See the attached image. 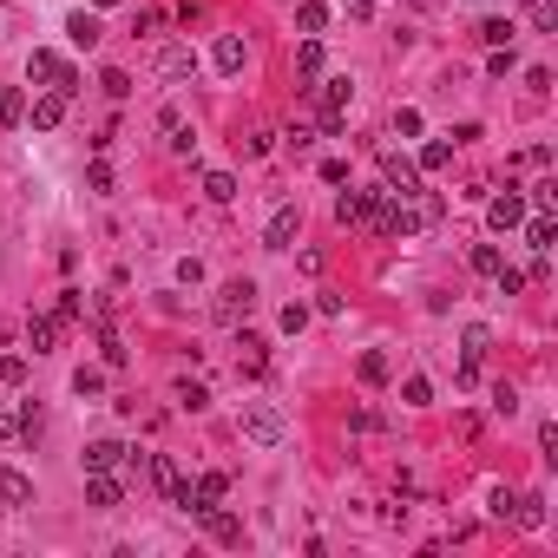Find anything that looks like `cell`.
Instances as JSON below:
<instances>
[{"label":"cell","instance_id":"6da1fadb","mask_svg":"<svg viewBox=\"0 0 558 558\" xmlns=\"http://www.w3.org/2000/svg\"><path fill=\"white\" fill-rule=\"evenodd\" d=\"M237 434H243L250 446H283V414L263 407V401H243V407H237Z\"/></svg>","mask_w":558,"mask_h":558},{"label":"cell","instance_id":"7a4b0ae2","mask_svg":"<svg viewBox=\"0 0 558 558\" xmlns=\"http://www.w3.org/2000/svg\"><path fill=\"white\" fill-rule=\"evenodd\" d=\"M381 204H387V191H342V198H335V217L348 223V230H375V217H381Z\"/></svg>","mask_w":558,"mask_h":558},{"label":"cell","instance_id":"3957f363","mask_svg":"<svg viewBox=\"0 0 558 558\" xmlns=\"http://www.w3.org/2000/svg\"><path fill=\"white\" fill-rule=\"evenodd\" d=\"M250 302H257V283H250V276H237V283H223V289L210 296V322L237 328V322L250 316Z\"/></svg>","mask_w":558,"mask_h":558},{"label":"cell","instance_id":"277c9868","mask_svg":"<svg viewBox=\"0 0 558 558\" xmlns=\"http://www.w3.org/2000/svg\"><path fill=\"white\" fill-rule=\"evenodd\" d=\"M26 79H40L46 93H73V86H79V73L60 60V53H46V46H34V53H26Z\"/></svg>","mask_w":558,"mask_h":558},{"label":"cell","instance_id":"5b68a950","mask_svg":"<svg viewBox=\"0 0 558 558\" xmlns=\"http://www.w3.org/2000/svg\"><path fill=\"white\" fill-rule=\"evenodd\" d=\"M381 191L387 198H414L421 191V164L401 158V152H381Z\"/></svg>","mask_w":558,"mask_h":558},{"label":"cell","instance_id":"8992f818","mask_svg":"<svg viewBox=\"0 0 558 558\" xmlns=\"http://www.w3.org/2000/svg\"><path fill=\"white\" fill-rule=\"evenodd\" d=\"M145 473H152V486H158V493H164V499H171V506L184 513V499H191V480L178 473V460H171V454H152V460H145Z\"/></svg>","mask_w":558,"mask_h":558},{"label":"cell","instance_id":"52a82bcc","mask_svg":"<svg viewBox=\"0 0 558 558\" xmlns=\"http://www.w3.org/2000/svg\"><path fill=\"white\" fill-rule=\"evenodd\" d=\"M316 93V119H322V132H342V112H348V79H322V86H309Z\"/></svg>","mask_w":558,"mask_h":558},{"label":"cell","instance_id":"ba28073f","mask_svg":"<svg viewBox=\"0 0 558 558\" xmlns=\"http://www.w3.org/2000/svg\"><path fill=\"white\" fill-rule=\"evenodd\" d=\"M152 73L164 79V86H184V79L198 73V53H191L184 40H178V46H158V60H152Z\"/></svg>","mask_w":558,"mask_h":558},{"label":"cell","instance_id":"9c48e42d","mask_svg":"<svg viewBox=\"0 0 558 558\" xmlns=\"http://www.w3.org/2000/svg\"><path fill=\"white\" fill-rule=\"evenodd\" d=\"M296 230H302V210L296 204H276L269 223H263V250H296Z\"/></svg>","mask_w":558,"mask_h":558},{"label":"cell","instance_id":"30bf717a","mask_svg":"<svg viewBox=\"0 0 558 558\" xmlns=\"http://www.w3.org/2000/svg\"><path fill=\"white\" fill-rule=\"evenodd\" d=\"M86 506H99V513L125 506V480L119 473H86Z\"/></svg>","mask_w":558,"mask_h":558},{"label":"cell","instance_id":"8fae6325","mask_svg":"<svg viewBox=\"0 0 558 558\" xmlns=\"http://www.w3.org/2000/svg\"><path fill=\"white\" fill-rule=\"evenodd\" d=\"M198 525H204L217 545H243V519H237V513H223V506H204V513H198Z\"/></svg>","mask_w":558,"mask_h":558},{"label":"cell","instance_id":"7c38bea8","mask_svg":"<svg viewBox=\"0 0 558 558\" xmlns=\"http://www.w3.org/2000/svg\"><path fill=\"white\" fill-rule=\"evenodd\" d=\"M125 460H132V446H119V440H93L86 446V473H125Z\"/></svg>","mask_w":558,"mask_h":558},{"label":"cell","instance_id":"4fadbf2b","mask_svg":"<svg viewBox=\"0 0 558 558\" xmlns=\"http://www.w3.org/2000/svg\"><path fill=\"white\" fill-rule=\"evenodd\" d=\"M486 223H493V230H519V223H525V198H519L513 184H506V198L486 204Z\"/></svg>","mask_w":558,"mask_h":558},{"label":"cell","instance_id":"5bb4252c","mask_svg":"<svg viewBox=\"0 0 558 558\" xmlns=\"http://www.w3.org/2000/svg\"><path fill=\"white\" fill-rule=\"evenodd\" d=\"M237 348H243V355H237V375H250V381H257V375L269 368V342H263V335H250V328H243V335H237Z\"/></svg>","mask_w":558,"mask_h":558},{"label":"cell","instance_id":"9a60e30c","mask_svg":"<svg viewBox=\"0 0 558 558\" xmlns=\"http://www.w3.org/2000/svg\"><path fill=\"white\" fill-rule=\"evenodd\" d=\"M486 348H493V335H486V328H466V335H460V381H473V375H480Z\"/></svg>","mask_w":558,"mask_h":558},{"label":"cell","instance_id":"2e32d148","mask_svg":"<svg viewBox=\"0 0 558 558\" xmlns=\"http://www.w3.org/2000/svg\"><path fill=\"white\" fill-rule=\"evenodd\" d=\"M0 506H34V480L7 460H0Z\"/></svg>","mask_w":558,"mask_h":558},{"label":"cell","instance_id":"e0dca14e","mask_svg":"<svg viewBox=\"0 0 558 558\" xmlns=\"http://www.w3.org/2000/svg\"><path fill=\"white\" fill-rule=\"evenodd\" d=\"M506 519L519 525V533H539V525H545V499L539 493H513V513Z\"/></svg>","mask_w":558,"mask_h":558},{"label":"cell","instance_id":"ac0fdd59","mask_svg":"<svg viewBox=\"0 0 558 558\" xmlns=\"http://www.w3.org/2000/svg\"><path fill=\"white\" fill-rule=\"evenodd\" d=\"M60 335H66V316H34V322H26V342H34V355L60 348Z\"/></svg>","mask_w":558,"mask_h":558},{"label":"cell","instance_id":"d6986e66","mask_svg":"<svg viewBox=\"0 0 558 558\" xmlns=\"http://www.w3.org/2000/svg\"><path fill=\"white\" fill-rule=\"evenodd\" d=\"M407 210H414V223H440V217H446V198L421 184V191H414V198H407Z\"/></svg>","mask_w":558,"mask_h":558},{"label":"cell","instance_id":"ffe728a7","mask_svg":"<svg viewBox=\"0 0 558 558\" xmlns=\"http://www.w3.org/2000/svg\"><path fill=\"white\" fill-rule=\"evenodd\" d=\"M158 125H164V138H171V152H191V145H198V138H191V125H184V112H178V105H164V112H158Z\"/></svg>","mask_w":558,"mask_h":558},{"label":"cell","instance_id":"44dd1931","mask_svg":"<svg viewBox=\"0 0 558 558\" xmlns=\"http://www.w3.org/2000/svg\"><path fill=\"white\" fill-rule=\"evenodd\" d=\"M66 34H73V46H86V53H93V46L105 40V26H99V14H73V20H66Z\"/></svg>","mask_w":558,"mask_h":558},{"label":"cell","instance_id":"7402d4cb","mask_svg":"<svg viewBox=\"0 0 558 558\" xmlns=\"http://www.w3.org/2000/svg\"><path fill=\"white\" fill-rule=\"evenodd\" d=\"M60 119H66V93H40V99H34V125H40V132H53Z\"/></svg>","mask_w":558,"mask_h":558},{"label":"cell","instance_id":"603a6c76","mask_svg":"<svg viewBox=\"0 0 558 558\" xmlns=\"http://www.w3.org/2000/svg\"><path fill=\"white\" fill-rule=\"evenodd\" d=\"M355 375H361V381H368V387H381L387 375H395V361H387L381 348H368V355H361V361H355Z\"/></svg>","mask_w":558,"mask_h":558},{"label":"cell","instance_id":"cb8c5ba5","mask_svg":"<svg viewBox=\"0 0 558 558\" xmlns=\"http://www.w3.org/2000/svg\"><path fill=\"white\" fill-rule=\"evenodd\" d=\"M210 60H217V73H243V40H237V34H223V40L210 46Z\"/></svg>","mask_w":558,"mask_h":558},{"label":"cell","instance_id":"d4e9b609","mask_svg":"<svg viewBox=\"0 0 558 558\" xmlns=\"http://www.w3.org/2000/svg\"><path fill=\"white\" fill-rule=\"evenodd\" d=\"M525 20H533L539 34H558V0H525Z\"/></svg>","mask_w":558,"mask_h":558},{"label":"cell","instance_id":"484cf974","mask_svg":"<svg viewBox=\"0 0 558 558\" xmlns=\"http://www.w3.org/2000/svg\"><path fill=\"white\" fill-rule=\"evenodd\" d=\"M296 26H302V40H322V26H328V7H322V0H309V7L296 14Z\"/></svg>","mask_w":558,"mask_h":558},{"label":"cell","instance_id":"4316f807","mask_svg":"<svg viewBox=\"0 0 558 558\" xmlns=\"http://www.w3.org/2000/svg\"><path fill=\"white\" fill-rule=\"evenodd\" d=\"M296 73L302 79H322V40H302L296 46Z\"/></svg>","mask_w":558,"mask_h":558},{"label":"cell","instance_id":"83f0119b","mask_svg":"<svg viewBox=\"0 0 558 558\" xmlns=\"http://www.w3.org/2000/svg\"><path fill=\"white\" fill-rule=\"evenodd\" d=\"M204 198H210V204H230V198H237V178H230V171H204Z\"/></svg>","mask_w":558,"mask_h":558},{"label":"cell","instance_id":"f1b7e54d","mask_svg":"<svg viewBox=\"0 0 558 558\" xmlns=\"http://www.w3.org/2000/svg\"><path fill=\"white\" fill-rule=\"evenodd\" d=\"M26 119V99H20V86H7V93H0V132H14Z\"/></svg>","mask_w":558,"mask_h":558},{"label":"cell","instance_id":"f546056e","mask_svg":"<svg viewBox=\"0 0 558 558\" xmlns=\"http://www.w3.org/2000/svg\"><path fill=\"white\" fill-rule=\"evenodd\" d=\"M446 164H454V145H446V138L421 145V171H446Z\"/></svg>","mask_w":558,"mask_h":558},{"label":"cell","instance_id":"4dcf8cb0","mask_svg":"<svg viewBox=\"0 0 558 558\" xmlns=\"http://www.w3.org/2000/svg\"><path fill=\"white\" fill-rule=\"evenodd\" d=\"M552 237H558V230H552V217H545V210H539L533 223H525V243H533L539 257H545V250H552Z\"/></svg>","mask_w":558,"mask_h":558},{"label":"cell","instance_id":"1f68e13d","mask_svg":"<svg viewBox=\"0 0 558 558\" xmlns=\"http://www.w3.org/2000/svg\"><path fill=\"white\" fill-rule=\"evenodd\" d=\"M401 401H407V407H427V401H434L427 375H407V381H401Z\"/></svg>","mask_w":558,"mask_h":558},{"label":"cell","instance_id":"d6a6232c","mask_svg":"<svg viewBox=\"0 0 558 558\" xmlns=\"http://www.w3.org/2000/svg\"><path fill=\"white\" fill-rule=\"evenodd\" d=\"M53 316H66V322H79V316H86V296H79V289H60V302H53Z\"/></svg>","mask_w":558,"mask_h":558},{"label":"cell","instance_id":"836d02e7","mask_svg":"<svg viewBox=\"0 0 558 558\" xmlns=\"http://www.w3.org/2000/svg\"><path fill=\"white\" fill-rule=\"evenodd\" d=\"M99 348H105V361H112V368H125V342L112 335V322H99Z\"/></svg>","mask_w":558,"mask_h":558},{"label":"cell","instance_id":"e575fe53","mask_svg":"<svg viewBox=\"0 0 558 558\" xmlns=\"http://www.w3.org/2000/svg\"><path fill=\"white\" fill-rule=\"evenodd\" d=\"M480 40L486 46H513V20H480Z\"/></svg>","mask_w":558,"mask_h":558},{"label":"cell","instance_id":"d590c367","mask_svg":"<svg viewBox=\"0 0 558 558\" xmlns=\"http://www.w3.org/2000/svg\"><path fill=\"white\" fill-rule=\"evenodd\" d=\"M499 263H506V257H499L493 243H473V269H480V276H499Z\"/></svg>","mask_w":558,"mask_h":558},{"label":"cell","instance_id":"8d00e7d4","mask_svg":"<svg viewBox=\"0 0 558 558\" xmlns=\"http://www.w3.org/2000/svg\"><path fill=\"white\" fill-rule=\"evenodd\" d=\"M178 407H184V414H198V407H210V395H204L198 381H178Z\"/></svg>","mask_w":558,"mask_h":558},{"label":"cell","instance_id":"74e56055","mask_svg":"<svg viewBox=\"0 0 558 558\" xmlns=\"http://www.w3.org/2000/svg\"><path fill=\"white\" fill-rule=\"evenodd\" d=\"M99 86H105V99H125V93H132V79H125L119 66H105V73H99Z\"/></svg>","mask_w":558,"mask_h":558},{"label":"cell","instance_id":"f35d334b","mask_svg":"<svg viewBox=\"0 0 558 558\" xmlns=\"http://www.w3.org/2000/svg\"><path fill=\"white\" fill-rule=\"evenodd\" d=\"M493 414H506V421H513V414H519V387L499 381V387H493Z\"/></svg>","mask_w":558,"mask_h":558},{"label":"cell","instance_id":"ab89813d","mask_svg":"<svg viewBox=\"0 0 558 558\" xmlns=\"http://www.w3.org/2000/svg\"><path fill=\"white\" fill-rule=\"evenodd\" d=\"M0 381L20 387V381H26V355H0Z\"/></svg>","mask_w":558,"mask_h":558},{"label":"cell","instance_id":"60d3db41","mask_svg":"<svg viewBox=\"0 0 558 558\" xmlns=\"http://www.w3.org/2000/svg\"><path fill=\"white\" fill-rule=\"evenodd\" d=\"M99 387H105V375H99V368H79V375H73V395H86V401H93Z\"/></svg>","mask_w":558,"mask_h":558},{"label":"cell","instance_id":"b9f144b4","mask_svg":"<svg viewBox=\"0 0 558 558\" xmlns=\"http://www.w3.org/2000/svg\"><path fill=\"white\" fill-rule=\"evenodd\" d=\"M493 283H499V296H519V289H525V269H506V263H499Z\"/></svg>","mask_w":558,"mask_h":558},{"label":"cell","instance_id":"7bdbcfd3","mask_svg":"<svg viewBox=\"0 0 558 558\" xmlns=\"http://www.w3.org/2000/svg\"><path fill=\"white\" fill-rule=\"evenodd\" d=\"M348 427H361V434H381L387 421H381V414H375V407H355V414H348Z\"/></svg>","mask_w":558,"mask_h":558},{"label":"cell","instance_id":"ee69618b","mask_svg":"<svg viewBox=\"0 0 558 558\" xmlns=\"http://www.w3.org/2000/svg\"><path fill=\"white\" fill-rule=\"evenodd\" d=\"M14 440H26V427H20V414L0 407V446H14Z\"/></svg>","mask_w":558,"mask_h":558},{"label":"cell","instance_id":"f6af8a7d","mask_svg":"<svg viewBox=\"0 0 558 558\" xmlns=\"http://www.w3.org/2000/svg\"><path fill=\"white\" fill-rule=\"evenodd\" d=\"M395 132H401V138H421V112L401 105V112H395Z\"/></svg>","mask_w":558,"mask_h":558},{"label":"cell","instance_id":"bcb514c9","mask_svg":"<svg viewBox=\"0 0 558 558\" xmlns=\"http://www.w3.org/2000/svg\"><path fill=\"white\" fill-rule=\"evenodd\" d=\"M302 322H309V309H302V302H289V309H283V328H289V335H302Z\"/></svg>","mask_w":558,"mask_h":558},{"label":"cell","instance_id":"7dc6e473","mask_svg":"<svg viewBox=\"0 0 558 558\" xmlns=\"http://www.w3.org/2000/svg\"><path fill=\"white\" fill-rule=\"evenodd\" d=\"M86 184H93V191H112V164H105V158H99L93 171H86Z\"/></svg>","mask_w":558,"mask_h":558},{"label":"cell","instance_id":"c3c4849f","mask_svg":"<svg viewBox=\"0 0 558 558\" xmlns=\"http://www.w3.org/2000/svg\"><path fill=\"white\" fill-rule=\"evenodd\" d=\"M539 446H545V460H558V421H545V427H539Z\"/></svg>","mask_w":558,"mask_h":558},{"label":"cell","instance_id":"681fc988","mask_svg":"<svg viewBox=\"0 0 558 558\" xmlns=\"http://www.w3.org/2000/svg\"><path fill=\"white\" fill-rule=\"evenodd\" d=\"M93 7H119V0H93Z\"/></svg>","mask_w":558,"mask_h":558}]
</instances>
